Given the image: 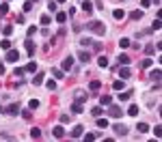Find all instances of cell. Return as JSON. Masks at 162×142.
<instances>
[{"mask_svg": "<svg viewBox=\"0 0 162 142\" xmlns=\"http://www.w3.org/2000/svg\"><path fill=\"white\" fill-rule=\"evenodd\" d=\"M0 112H2V106H0Z\"/></svg>", "mask_w": 162, "mask_h": 142, "instance_id": "9f6ffc18", "label": "cell"}, {"mask_svg": "<svg viewBox=\"0 0 162 142\" xmlns=\"http://www.w3.org/2000/svg\"><path fill=\"white\" fill-rule=\"evenodd\" d=\"M160 75H162V71H160V69H154L151 73H149V78L156 80V82H160Z\"/></svg>", "mask_w": 162, "mask_h": 142, "instance_id": "d6986e66", "label": "cell"}, {"mask_svg": "<svg viewBox=\"0 0 162 142\" xmlns=\"http://www.w3.org/2000/svg\"><path fill=\"white\" fill-rule=\"evenodd\" d=\"M30 138H35V140H39V138H41V132H39V129H35V127H32V129H30Z\"/></svg>", "mask_w": 162, "mask_h": 142, "instance_id": "1f68e13d", "label": "cell"}, {"mask_svg": "<svg viewBox=\"0 0 162 142\" xmlns=\"http://www.w3.org/2000/svg\"><path fill=\"white\" fill-rule=\"evenodd\" d=\"M24 45H26V50H28V54H30V56H32V54H35V50H37V47H35V43H32V41L28 39V41H26V43H24Z\"/></svg>", "mask_w": 162, "mask_h": 142, "instance_id": "e0dca14e", "label": "cell"}, {"mask_svg": "<svg viewBox=\"0 0 162 142\" xmlns=\"http://www.w3.org/2000/svg\"><path fill=\"white\" fill-rule=\"evenodd\" d=\"M154 30H160V17H156L154 26H151V32H154Z\"/></svg>", "mask_w": 162, "mask_h": 142, "instance_id": "b9f144b4", "label": "cell"}, {"mask_svg": "<svg viewBox=\"0 0 162 142\" xmlns=\"http://www.w3.org/2000/svg\"><path fill=\"white\" fill-rule=\"evenodd\" d=\"M97 65L106 69V67H108V58H106V56H99V58H97Z\"/></svg>", "mask_w": 162, "mask_h": 142, "instance_id": "484cf974", "label": "cell"}, {"mask_svg": "<svg viewBox=\"0 0 162 142\" xmlns=\"http://www.w3.org/2000/svg\"><path fill=\"white\" fill-rule=\"evenodd\" d=\"M24 69H26V71H30V73H35V71H37V63H28Z\"/></svg>", "mask_w": 162, "mask_h": 142, "instance_id": "836d02e7", "label": "cell"}, {"mask_svg": "<svg viewBox=\"0 0 162 142\" xmlns=\"http://www.w3.org/2000/svg\"><path fill=\"white\" fill-rule=\"evenodd\" d=\"M89 58H91V54H89L85 47H82V50L78 52V61H80V63H89Z\"/></svg>", "mask_w": 162, "mask_h": 142, "instance_id": "9c48e42d", "label": "cell"}, {"mask_svg": "<svg viewBox=\"0 0 162 142\" xmlns=\"http://www.w3.org/2000/svg\"><path fill=\"white\" fill-rule=\"evenodd\" d=\"M91 114H93V116H102V114H104V110H102V106L93 108V110H91Z\"/></svg>", "mask_w": 162, "mask_h": 142, "instance_id": "4dcf8cb0", "label": "cell"}, {"mask_svg": "<svg viewBox=\"0 0 162 142\" xmlns=\"http://www.w3.org/2000/svg\"><path fill=\"white\" fill-rule=\"evenodd\" d=\"M130 17H132L134 22H138V19L143 17V11H132V13H130Z\"/></svg>", "mask_w": 162, "mask_h": 142, "instance_id": "cb8c5ba5", "label": "cell"}, {"mask_svg": "<svg viewBox=\"0 0 162 142\" xmlns=\"http://www.w3.org/2000/svg\"><path fill=\"white\" fill-rule=\"evenodd\" d=\"M24 73H26V69H24V67H15V69H13V75H18V78H22Z\"/></svg>", "mask_w": 162, "mask_h": 142, "instance_id": "83f0119b", "label": "cell"}, {"mask_svg": "<svg viewBox=\"0 0 162 142\" xmlns=\"http://www.w3.org/2000/svg\"><path fill=\"white\" fill-rule=\"evenodd\" d=\"M52 75H54L56 80H61V78L65 75V71H63V69H52Z\"/></svg>", "mask_w": 162, "mask_h": 142, "instance_id": "4316f807", "label": "cell"}, {"mask_svg": "<svg viewBox=\"0 0 162 142\" xmlns=\"http://www.w3.org/2000/svg\"><path fill=\"white\" fill-rule=\"evenodd\" d=\"M117 61H119V65H130V63H132L127 54H119V58H117Z\"/></svg>", "mask_w": 162, "mask_h": 142, "instance_id": "9a60e30c", "label": "cell"}, {"mask_svg": "<svg viewBox=\"0 0 162 142\" xmlns=\"http://www.w3.org/2000/svg\"><path fill=\"white\" fill-rule=\"evenodd\" d=\"M99 103H102V106H110V103H113V97H110V95L99 97Z\"/></svg>", "mask_w": 162, "mask_h": 142, "instance_id": "2e32d148", "label": "cell"}, {"mask_svg": "<svg viewBox=\"0 0 162 142\" xmlns=\"http://www.w3.org/2000/svg\"><path fill=\"white\" fill-rule=\"evenodd\" d=\"M97 118V127L99 129H104V127H108V121H106V118L104 116H95Z\"/></svg>", "mask_w": 162, "mask_h": 142, "instance_id": "ffe728a7", "label": "cell"}, {"mask_svg": "<svg viewBox=\"0 0 162 142\" xmlns=\"http://www.w3.org/2000/svg\"><path fill=\"white\" fill-rule=\"evenodd\" d=\"M160 129H162V127H160V125H156V127H154V134H156V136H158V138H160V134H162V132H160Z\"/></svg>", "mask_w": 162, "mask_h": 142, "instance_id": "681fc988", "label": "cell"}, {"mask_svg": "<svg viewBox=\"0 0 162 142\" xmlns=\"http://www.w3.org/2000/svg\"><path fill=\"white\" fill-rule=\"evenodd\" d=\"M145 54H154V45H145Z\"/></svg>", "mask_w": 162, "mask_h": 142, "instance_id": "7dc6e473", "label": "cell"}, {"mask_svg": "<svg viewBox=\"0 0 162 142\" xmlns=\"http://www.w3.org/2000/svg\"><path fill=\"white\" fill-rule=\"evenodd\" d=\"M56 22H58V24H65V22H67V13H63V11L56 13Z\"/></svg>", "mask_w": 162, "mask_h": 142, "instance_id": "603a6c76", "label": "cell"}, {"mask_svg": "<svg viewBox=\"0 0 162 142\" xmlns=\"http://www.w3.org/2000/svg\"><path fill=\"white\" fill-rule=\"evenodd\" d=\"M56 2H65V0H56Z\"/></svg>", "mask_w": 162, "mask_h": 142, "instance_id": "db71d44e", "label": "cell"}, {"mask_svg": "<svg viewBox=\"0 0 162 142\" xmlns=\"http://www.w3.org/2000/svg\"><path fill=\"white\" fill-rule=\"evenodd\" d=\"M46 86H48L50 90H54V88H56V82H54V80H48V82H46Z\"/></svg>", "mask_w": 162, "mask_h": 142, "instance_id": "60d3db41", "label": "cell"}, {"mask_svg": "<svg viewBox=\"0 0 162 142\" xmlns=\"http://www.w3.org/2000/svg\"><path fill=\"white\" fill-rule=\"evenodd\" d=\"M80 43H82V47H89V45H93V39L85 37V39H80Z\"/></svg>", "mask_w": 162, "mask_h": 142, "instance_id": "e575fe53", "label": "cell"}, {"mask_svg": "<svg viewBox=\"0 0 162 142\" xmlns=\"http://www.w3.org/2000/svg\"><path fill=\"white\" fill-rule=\"evenodd\" d=\"M4 61H7V63H18V61H20V52H18V50H11V47H9V50H7V56H4Z\"/></svg>", "mask_w": 162, "mask_h": 142, "instance_id": "7a4b0ae2", "label": "cell"}, {"mask_svg": "<svg viewBox=\"0 0 162 142\" xmlns=\"http://www.w3.org/2000/svg\"><path fill=\"white\" fill-rule=\"evenodd\" d=\"M113 88H115V90H123V80H117V82H113Z\"/></svg>", "mask_w": 162, "mask_h": 142, "instance_id": "f1b7e54d", "label": "cell"}, {"mask_svg": "<svg viewBox=\"0 0 162 142\" xmlns=\"http://www.w3.org/2000/svg\"><path fill=\"white\" fill-rule=\"evenodd\" d=\"M136 132H138V134H147V132H149V125H147V123H138V125H136Z\"/></svg>", "mask_w": 162, "mask_h": 142, "instance_id": "5bb4252c", "label": "cell"}, {"mask_svg": "<svg viewBox=\"0 0 162 142\" xmlns=\"http://www.w3.org/2000/svg\"><path fill=\"white\" fill-rule=\"evenodd\" d=\"M149 4H151V0H141V7H145V9H147Z\"/></svg>", "mask_w": 162, "mask_h": 142, "instance_id": "f907efd6", "label": "cell"}, {"mask_svg": "<svg viewBox=\"0 0 162 142\" xmlns=\"http://www.w3.org/2000/svg\"><path fill=\"white\" fill-rule=\"evenodd\" d=\"M2 110H4V114H9V116H18V114L22 112L18 103H11V106H7V108H2Z\"/></svg>", "mask_w": 162, "mask_h": 142, "instance_id": "3957f363", "label": "cell"}, {"mask_svg": "<svg viewBox=\"0 0 162 142\" xmlns=\"http://www.w3.org/2000/svg\"><path fill=\"white\" fill-rule=\"evenodd\" d=\"M35 32H37V28H35V26H30V28H28V37H32Z\"/></svg>", "mask_w": 162, "mask_h": 142, "instance_id": "816d5d0a", "label": "cell"}, {"mask_svg": "<svg viewBox=\"0 0 162 142\" xmlns=\"http://www.w3.org/2000/svg\"><path fill=\"white\" fill-rule=\"evenodd\" d=\"M95 138H97L95 134H85V140H95Z\"/></svg>", "mask_w": 162, "mask_h": 142, "instance_id": "c3c4849f", "label": "cell"}, {"mask_svg": "<svg viewBox=\"0 0 162 142\" xmlns=\"http://www.w3.org/2000/svg\"><path fill=\"white\" fill-rule=\"evenodd\" d=\"M2 32H4V37H11V35H13V26H4Z\"/></svg>", "mask_w": 162, "mask_h": 142, "instance_id": "d590c367", "label": "cell"}, {"mask_svg": "<svg viewBox=\"0 0 162 142\" xmlns=\"http://www.w3.org/2000/svg\"><path fill=\"white\" fill-rule=\"evenodd\" d=\"M113 129H115V134L119 136V138H125V136H127V127H125V125H121V123L113 125Z\"/></svg>", "mask_w": 162, "mask_h": 142, "instance_id": "5b68a950", "label": "cell"}, {"mask_svg": "<svg viewBox=\"0 0 162 142\" xmlns=\"http://www.w3.org/2000/svg\"><path fill=\"white\" fill-rule=\"evenodd\" d=\"M52 134H54V138H65V127H63V125H56V127H54L52 129Z\"/></svg>", "mask_w": 162, "mask_h": 142, "instance_id": "52a82bcc", "label": "cell"}, {"mask_svg": "<svg viewBox=\"0 0 162 142\" xmlns=\"http://www.w3.org/2000/svg\"><path fill=\"white\" fill-rule=\"evenodd\" d=\"M30 2H37V0H30Z\"/></svg>", "mask_w": 162, "mask_h": 142, "instance_id": "11a10c76", "label": "cell"}, {"mask_svg": "<svg viewBox=\"0 0 162 142\" xmlns=\"http://www.w3.org/2000/svg\"><path fill=\"white\" fill-rule=\"evenodd\" d=\"M50 22H52V17H50V15H41V24H43V26H48Z\"/></svg>", "mask_w": 162, "mask_h": 142, "instance_id": "f35d334b", "label": "cell"}, {"mask_svg": "<svg viewBox=\"0 0 162 142\" xmlns=\"http://www.w3.org/2000/svg\"><path fill=\"white\" fill-rule=\"evenodd\" d=\"M43 78H46L43 73H37L35 78H32V84H43Z\"/></svg>", "mask_w": 162, "mask_h": 142, "instance_id": "d4e9b609", "label": "cell"}, {"mask_svg": "<svg viewBox=\"0 0 162 142\" xmlns=\"http://www.w3.org/2000/svg\"><path fill=\"white\" fill-rule=\"evenodd\" d=\"M130 75H132V71H130V67H127V65H123V67H121L119 69V78H130Z\"/></svg>", "mask_w": 162, "mask_h": 142, "instance_id": "30bf717a", "label": "cell"}, {"mask_svg": "<svg viewBox=\"0 0 162 142\" xmlns=\"http://www.w3.org/2000/svg\"><path fill=\"white\" fill-rule=\"evenodd\" d=\"M2 73H4V65L0 63V75H2Z\"/></svg>", "mask_w": 162, "mask_h": 142, "instance_id": "f5cc1de1", "label": "cell"}, {"mask_svg": "<svg viewBox=\"0 0 162 142\" xmlns=\"http://www.w3.org/2000/svg\"><path fill=\"white\" fill-rule=\"evenodd\" d=\"M71 67H74V56H65L63 63H61V69H63V71H69Z\"/></svg>", "mask_w": 162, "mask_h": 142, "instance_id": "8992f818", "label": "cell"}, {"mask_svg": "<svg viewBox=\"0 0 162 142\" xmlns=\"http://www.w3.org/2000/svg\"><path fill=\"white\" fill-rule=\"evenodd\" d=\"M113 17H115V19H123V17H125V11H123V9H115V11H113Z\"/></svg>", "mask_w": 162, "mask_h": 142, "instance_id": "4fadbf2b", "label": "cell"}, {"mask_svg": "<svg viewBox=\"0 0 162 142\" xmlns=\"http://www.w3.org/2000/svg\"><path fill=\"white\" fill-rule=\"evenodd\" d=\"M0 45H2V50H9V47H11V41H9V39H2V41H0Z\"/></svg>", "mask_w": 162, "mask_h": 142, "instance_id": "74e56055", "label": "cell"}, {"mask_svg": "<svg viewBox=\"0 0 162 142\" xmlns=\"http://www.w3.org/2000/svg\"><path fill=\"white\" fill-rule=\"evenodd\" d=\"M138 112H141V110H138V106H136V103H132V106H130V110H127V114H130V116H136Z\"/></svg>", "mask_w": 162, "mask_h": 142, "instance_id": "7402d4cb", "label": "cell"}, {"mask_svg": "<svg viewBox=\"0 0 162 142\" xmlns=\"http://www.w3.org/2000/svg\"><path fill=\"white\" fill-rule=\"evenodd\" d=\"M9 13V2H2L0 4V15H7Z\"/></svg>", "mask_w": 162, "mask_h": 142, "instance_id": "f546056e", "label": "cell"}, {"mask_svg": "<svg viewBox=\"0 0 162 142\" xmlns=\"http://www.w3.org/2000/svg\"><path fill=\"white\" fill-rule=\"evenodd\" d=\"M76 101H87V95H82V93H78V95H76Z\"/></svg>", "mask_w": 162, "mask_h": 142, "instance_id": "ee69618b", "label": "cell"}, {"mask_svg": "<svg viewBox=\"0 0 162 142\" xmlns=\"http://www.w3.org/2000/svg\"><path fill=\"white\" fill-rule=\"evenodd\" d=\"M82 11H87V13H91V11H93V4L91 2H89V0H82V7H80Z\"/></svg>", "mask_w": 162, "mask_h": 142, "instance_id": "ac0fdd59", "label": "cell"}, {"mask_svg": "<svg viewBox=\"0 0 162 142\" xmlns=\"http://www.w3.org/2000/svg\"><path fill=\"white\" fill-rule=\"evenodd\" d=\"M85 28L89 32H93V35H106V26H104V22H89V24L85 26Z\"/></svg>", "mask_w": 162, "mask_h": 142, "instance_id": "6da1fadb", "label": "cell"}, {"mask_svg": "<svg viewBox=\"0 0 162 142\" xmlns=\"http://www.w3.org/2000/svg\"><path fill=\"white\" fill-rule=\"evenodd\" d=\"M151 63H154L151 58H145V61H143V67H151Z\"/></svg>", "mask_w": 162, "mask_h": 142, "instance_id": "bcb514c9", "label": "cell"}, {"mask_svg": "<svg viewBox=\"0 0 162 142\" xmlns=\"http://www.w3.org/2000/svg\"><path fill=\"white\" fill-rule=\"evenodd\" d=\"M99 88H102V82H99V80H93L91 84H89V90H93V93L99 90Z\"/></svg>", "mask_w": 162, "mask_h": 142, "instance_id": "7c38bea8", "label": "cell"}, {"mask_svg": "<svg viewBox=\"0 0 162 142\" xmlns=\"http://www.w3.org/2000/svg\"><path fill=\"white\" fill-rule=\"evenodd\" d=\"M108 108H110V110H108V114H110L113 118H121V116H123V110H121L119 106H115V103H110Z\"/></svg>", "mask_w": 162, "mask_h": 142, "instance_id": "277c9868", "label": "cell"}, {"mask_svg": "<svg viewBox=\"0 0 162 142\" xmlns=\"http://www.w3.org/2000/svg\"><path fill=\"white\" fill-rule=\"evenodd\" d=\"M82 134H85V127H82V125H76V127L71 129V138H82Z\"/></svg>", "mask_w": 162, "mask_h": 142, "instance_id": "ba28073f", "label": "cell"}, {"mask_svg": "<svg viewBox=\"0 0 162 142\" xmlns=\"http://www.w3.org/2000/svg\"><path fill=\"white\" fill-rule=\"evenodd\" d=\"M56 0H52V2H48V9H50V13H52V11H56Z\"/></svg>", "mask_w": 162, "mask_h": 142, "instance_id": "ab89813d", "label": "cell"}, {"mask_svg": "<svg viewBox=\"0 0 162 142\" xmlns=\"http://www.w3.org/2000/svg\"><path fill=\"white\" fill-rule=\"evenodd\" d=\"M119 45H121V47H130V45H132V41L127 39V37H123V39L119 41Z\"/></svg>", "mask_w": 162, "mask_h": 142, "instance_id": "d6a6232c", "label": "cell"}, {"mask_svg": "<svg viewBox=\"0 0 162 142\" xmlns=\"http://www.w3.org/2000/svg\"><path fill=\"white\" fill-rule=\"evenodd\" d=\"M65 123H69V114H61V125H65Z\"/></svg>", "mask_w": 162, "mask_h": 142, "instance_id": "7bdbcfd3", "label": "cell"}, {"mask_svg": "<svg viewBox=\"0 0 162 142\" xmlns=\"http://www.w3.org/2000/svg\"><path fill=\"white\" fill-rule=\"evenodd\" d=\"M130 97H132V90H123V93L119 95V101H127Z\"/></svg>", "mask_w": 162, "mask_h": 142, "instance_id": "44dd1931", "label": "cell"}, {"mask_svg": "<svg viewBox=\"0 0 162 142\" xmlns=\"http://www.w3.org/2000/svg\"><path fill=\"white\" fill-rule=\"evenodd\" d=\"M71 112H74V114H82V103L80 101H74V103H71Z\"/></svg>", "mask_w": 162, "mask_h": 142, "instance_id": "8fae6325", "label": "cell"}, {"mask_svg": "<svg viewBox=\"0 0 162 142\" xmlns=\"http://www.w3.org/2000/svg\"><path fill=\"white\" fill-rule=\"evenodd\" d=\"M28 108H30V110H37V108H39V101H37V99H30V101H28Z\"/></svg>", "mask_w": 162, "mask_h": 142, "instance_id": "8d00e7d4", "label": "cell"}, {"mask_svg": "<svg viewBox=\"0 0 162 142\" xmlns=\"http://www.w3.org/2000/svg\"><path fill=\"white\" fill-rule=\"evenodd\" d=\"M28 11H32V2H30V0L24 4V13H28Z\"/></svg>", "mask_w": 162, "mask_h": 142, "instance_id": "f6af8a7d", "label": "cell"}]
</instances>
